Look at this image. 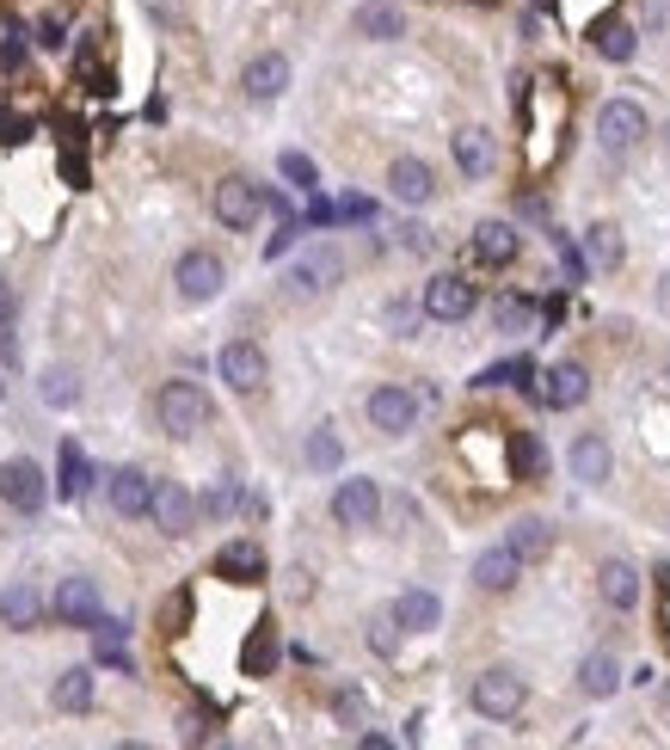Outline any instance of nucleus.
I'll return each mask as SVG.
<instances>
[{
	"instance_id": "obj_33",
	"label": "nucleus",
	"mask_w": 670,
	"mask_h": 750,
	"mask_svg": "<svg viewBox=\"0 0 670 750\" xmlns=\"http://www.w3.org/2000/svg\"><path fill=\"white\" fill-rule=\"evenodd\" d=\"M92 487V461L80 456V443H62V480H56V492L62 499H87Z\"/></svg>"
},
{
	"instance_id": "obj_47",
	"label": "nucleus",
	"mask_w": 670,
	"mask_h": 750,
	"mask_svg": "<svg viewBox=\"0 0 670 750\" xmlns=\"http://www.w3.org/2000/svg\"><path fill=\"white\" fill-rule=\"evenodd\" d=\"M400 240H407L412 252H424V247H431V228H419V222H412V228H400Z\"/></svg>"
},
{
	"instance_id": "obj_31",
	"label": "nucleus",
	"mask_w": 670,
	"mask_h": 750,
	"mask_svg": "<svg viewBox=\"0 0 670 750\" xmlns=\"http://www.w3.org/2000/svg\"><path fill=\"white\" fill-rule=\"evenodd\" d=\"M504 456H511V480H536L541 474V437L536 431H511V443H504Z\"/></svg>"
},
{
	"instance_id": "obj_23",
	"label": "nucleus",
	"mask_w": 670,
	"mask_h": 750,
	"mask_svg": "<svg viewBox=\"0 0 670 750\" xmlns=\"http://www.w3.org/2000/svg\"><path fill=\"white\" fill-rule=\"evenodd\" d=\"M572 480H579V487H603L609 480V443L597 431H584L579 443H572Z\"/></svg>"
},
{
	"instance_id": "obj_36",
	"label": "nucleus",
	"mask_w": 670,
	"mask_h": 750,
	"mask_svg": "<svg viewBox=\"0 0 670 750\" xmlns=\"http://www.w3.org/2000/svg\"><path fill=\"white\" fill-rule=\"evenodd\" d=\"M492 320H499V332H529L536 327V302H529V296H499Z\"/></svg>"
},
{
	"instance_id": "obj_44",
	"label": "nucleus",
	"mask_w": 670,
	"mask_h": 750,
	"mask_svg": "<svg viewBox=\"0 0 670 750\" xmlns=\"http://www.w3.org/2000/svg\"><path fill=\"white\" fill-rule=\"evenodd\" d=\"M553 252H560V264H566V283H579V277H584V259H579V247H572V240H566V234H553Z\"/></svg>"
},
{
	"instance_id": "obj_9",
	"label": "nucleus",
	"mask_w": 670,
	"mask_h": 750,
	"mask_svg": "<svg viewBox=\"0 0 670 750\" xmlns=\"http://www.w3.org/2000/svg\"><path fill=\"white\" fill-rule=\"evenodd\" d=\"M473 302H480L473 283H468V277H456V271H443V277L424 283V314H431V320H468Z\"/></svg>"
},
{
	"instance_id": "obj_3",
	"label": "nucleus",
	"mask_w": 670,
	"mask_h": 750,
	"mask_svg": "<svg viewBox=\"0 0 670 750\" xmlns=\"http://www.w3.org/2000/svg\"><path fill=\"white\" fill-rule=\"evenodd\" d=\"M523 677L504 671V664H492V671L473 677V713H487V720H511L517 708H523Z\"/></svg>"
},
{
	"instance_id": "obj_19",
	"label": "nucleus",
	"mask_w": 670,
	"mask_h": 750,
	"mask_svg": "<svg viewBox=\"0 0 670 750\" xmlns=\"http://www.w3.org/2000/svg\"><path fill=\"white\" fill-rule=\"evenodd\" d=\"M283 87H290V62H283V56H252L247 62V99H283Z\"/></svg>"
},
{
	"instance_id": "obj_11",
	"label": "nucleus",
	"mask_w": 670,
	"mask_h": 750,
	"mask_svg": "<svg viewBox=\"0 0 670 750\" xmlns=\"http://www.w3.org/2000/svg\"><path fill=\"white\" fill-rule=\"evenodd\" d=\"M198 511H203V504L191 499L179 480H160V487H154V511H148V517H154L167 536H191V529H198Z\"/></svg>"
},
{
	"instance_id": "obj_13",
	"label": "nucleus",
	"mask_w": 670,
	"mask_h": 750,
	"mask_svg": "<svg viewBox=\"0 0 670 750\" xmlns=\"http://www.w3.org/2000/svg\"><path fill=\"white\" fill-rule=\"evenodd\" d=\"M381 511V492L376 480H339V492H332V517H339L344 529H369Z\"/></svg>"
},
{
	"instance_id": "obj_42",
	"label": "nucleus",
	"mask_w": 670,
	"mask_h": 750,
	"mask_svg": "<svg viewBox=\"0 0 670 750\" xmlns=\"http://www.w3.org/2000/svg\"><path fill=\"white\" fill-rule=\"evenodd\" d=\"M43 400H50V407H68V400H74V376H68V369H50V376H43Z\"/></svg>"
},
{
	"instance_id": "obj_39",
	"label": "nucleus",
	"mask_w": 670,
	"mask_h": 750,
	"mask_svg": "<svg viewBox=\"0 0 670 750\" xmlns=\"http://www.w3.org/2000/svg\"><path fill=\"white\" fill-rule=\"evenodd\" d=\"M400 616H376L369 621V646H376V652H388V659H394V646H400Z\"/></svg>"
},
{
	"instance_id": "obj_15",
	"label": "nucleus",
	"mask_w": 670,
	"mask_h": 750,
	"mask_svg": "<svg viewBox=\"0 0 670 750\" xmlns=\"http://www.w3.org/2000/svg\"><path fill=\"white\" fill-rule=\"evenodd\" d=\"M523 553L511 548V541H499V548H487L480 553V560H473V584H480V591H511L517 579H523Z\"/></svg>"
},
{
	"instance_id": "obj_48",
	"label": "nucleus",
	"mask_w": 670,
	"mask_h": 750,
	"mask_svg": "<svg viewBox=\"0 0 670 750\" xmlns=\"http://www.w3.org/2000/svg\"><path fill=\"white\" fill-rule=\"evenodd\" d=\"M388 320H394V332H412V327H419V314H412L407 302H400V308H394V314H388Z\"/></svg>"
},
{
	"instance_id": "obj_45",
	"label": "nucleus",
	"mask_w": 670,
	"mask_h": 750,
	"mask_svg": "<svg viewBox=\"0 0 670 750\" xmlns=\"http://www.w3.org/2000/svg\"><path fill=\"white\" fill-rule=\"evenodd\" d=\"M332 713H339L344 726H357V720H363V696H357V689H339V701H332Z\"/></svg>"
},
{
	"instance_id": "obj_8",
	"label": "nucleus",
	"mask_w": 670,
	"mask_h": 750,
	"mask_svg": "<svg viewBox=\"0 0 670 750\" xmlns=\"http://www.w3.org/2000/svg\"><path fill=\"white\" fill-rule=\"evenodd\" d=\"M339 277H344V252L339 247H308L302 259L290 264V290L296 296H327Z\"/></svg>"
},
{
	"instance_id": "obj_38",
	"label": "nucleus",
	"mask_w": 670,
	"mask_h": 750,
	"mask_svg": "<svg viewBox=\"0 0 670 750\" xmlns=\"http://www.w3.org/2000/svg\"><path fill=\"white\" fill-rule=\"evenodd\" d=\"M277 167H283V179H290V184H302V191H314V184H320V167L302 154V148H290V154L277 160Z\"/></svg>"
},
{
	"instance_id": "obj_27",
	"label": "nucleus",
	"mask_w": 670,
	"mask_h": 750,
	"mask_svg": "<svg viewBox=\"0 0 670 750\" xmlns=\"http://www.w3.org/2000/svg\"><path fill=\"white\" fill-rule=\"evenodd\" d=\"M579 689H584V696H597V701L616 696V689H621V664H616V652H591V659L579 664Z\"/></svg>"
},
{
	"instance_id": "obj_34",
	"label": "nucleus",
	"mask_w": 670,
	"mask_h": 750,
	"mask_svg": "<svg viewBox=\"0 0 670 750\" xmlns=\"http://www.w3.org/2000/svg\"><path fill=\"white\" fill-rule=\"evenodd\" d=\"M56 708H62V713H87L92 708V671H62V677H56Z\"/></svg>"
},
{
	"instance_id": "obj_35",
	"label": "nucleus",
	"mask_w": 670,
	"mask_h": 750,
	"mask_svg": "<svg viewBox=\"0 0 670 750\" xmlns=\"http://www.w3.org/2000/svg\"><path fill=\"white\" fill-rule=\"evenodd\" d=\"M529 376H536L529 357H504V363L480 369V382H473V388H529Z\"/></svg>"
},
{
	"instance_id": "obj_37",
	"label": "nucleus",
	"mask_w": 670,
	"mask_h": 750,
	"mask_svg": "<svg viewBox=\"0 0 670 750\" xmlns=\"http://www.w3.org/2000/svg\"><path fill=\"white\" fill-rule=\"evenodd\" d=\"M339 461H344V449H339V437H332V431H314V437H308V468H320V474H332Z\"/></svg>"
},
{
	"instance_id": "obj_4",
	"label": "nucleus",
	"mask_w": 670,
	"mask_h": 750,
	"mask_svg": "<svg viewBox=\"0 0 670 750\" xmlns=\"http://www.w3.org/2000/svg\"><path fill=\"white\" fill-rule=\"evenodd\" d=\"M50 616L62 621V628H99V621H106V597H99L92 579H62L56 597H50Z\"/></svg>"
},
{
	"instance_id": "obj_20",
	"label": "nucleus",
	"mask_w": 670,
	"mask_h": 750,
	"mask_svg": "<svg viewBox=\"0 0 670 750\" xmlns=\"http://www.w3.org/2000/svg\"><path fill=\"white\" fill-rule=\"evenodd\" d=\"M394 616H400V628H412V633H431L437 621H443V603H437V591L412 584V591H400V597H394Z\"/></svg>"
},
{
	"instance_id": "obj_28",
	"label": "nucleus",
	"mask_w": 670,
	"mask_h": 750,
	"mask_svg": "<svg viewBox=\"0 0 670 750\" xmlns=\"http://www.w3.org/2000/svg\"><path fill=\"white\" fill-rule=\"evenodd\" d=\"M357 31H363V38H400V31H407V13H400L394 0H369L363 13H357Z\"/></svg>"
},
{
	"instance_id": "obj_43",
	"label": "nucleus",
	"mask_w": 670,
	"mask_h": 750,
	"mask_svg": "<svg viewBox=\"0 0 670 750\" xmlns=\"http://www.w3.org/2000/svg\"><path fill=\"white\" fill-rule=\"evenodd\" d=\"M0 62H7V68H19V62H26V31H19V26H7V31H0Z\"/></svg>"
},
{
	"instance_id": "obj_5",
	"label": "nucleus",
	"mask_w": 670,
	"mask_h": 750,
	"mask_svg": "<svg viewBox=\"0 0 670 750\" xmlns=\"http://www.w3.org/2000/svg\"><path fill=\"white\" fill-rule=\"evenodd\" d=\"M597 142H603V154H628V148L646 142V111L633 106V99H609L603 111H597Z\"/></svg>"
},
{
	"instance_id": "obj_40",
	"label": "nucleus",
	"mask_w": 670,
	"mask_h": 750,
	"mask_svg": "<svg viewBox=\"0 0 670 750\" xmlns=\"http://www.w3.org/2000/svg\"><path fill=\"white\" fill-rule=\"evenodd\" d=\"M234 499H240L234 480H216V487L203 492V517H228V511H234Z\"/></svg>"
},
{
	"instance_id": "obj_26",
	"label": "nucleus",
	"mask_w": 670,
	"mask_h": 750,
	"mask_svg": "<svg viewBox=\"0 0 670 750\" xmlns=\"http://www.w3.org/2000/svg\"><path fill=\"white\" fill-rule=\"evenodd\" d=\"M277 652H283V646H277V621L264 616L259 628H252L247 652H240V664H247V677H271V671H277Z\"/></svg>"
},
{
	"instance_id": "obj_10",
	"label": "nucleus",
	"mask_w": 670,
	"mask_h": 750,
	"mask_svg": "<svg viewBox=\"0 0 670 750\" xmlns=\"http://www.w3.org/2000/svg\"><path fill=\"white\" fill-rule=\"evenodd\" d=\"M412 419H419V400H412V388L388 382V388H376V394H369V424H376V431L400 437V431H412Z\"/></svg>"
},
{
	"instance_id": "obj_14",
	"label": "nucleus",
	"mask_w": 670,
	"mask_h": 750,
	"mask_svg": "<svg viewBox=\"0 0 670 750\" xmlns=\"http://www.w3.org/2000/svg\"><path fill=\"white\" fill-rule=\"evenodd\" d=\"M154 487H160V480H148L142 468H118V474L106 480L111 511H118V517H148V511H154Z\"/></svg>"
},
{
	"instance_id": "obj_18",
	"label": "nucleus",
	"mask_w": 670,
	"mask_h": 750,
	"mask_svg": "<svg viewBox=\"0 0 670 750\" xmlns=\"http://www.w3.org/2000/svg\"><path fill=\"white\" fill-rule=\"evenodd\" d=\"M388 191H394V198H400V203H431L437 179H431V167H424V160L400 154V160H394V167H388Z\"/></svg>"
},
{
	"instance_id": "obj_46",
	"label": "nucleus",
	"mask_w": 670,
	"mask_h": 750,
	"mask_svg": "<svg viewBox=\"0 0 670 750\" xmlns=\"http://www.w3.org/2000/svg\"><path fill=\"white\" fill-rule=\"evenodd\" d=\"M339 216H344V222H369V216H376V210H369L363 198H344V203H339Z\"/></svg>"
},
{
	"instance_id": "obj_16",
	"label": "nucleus",
	"mask_w": 670,
	"mask_h": 750,
	"mask_svg": "<svg viewBox=\"0 0 670 750\" xmlns=\"http://www.w3.org/2000/svg\"><path fill=\"white\" fill-rule=\"evenodd\" d=\"M541 400H548V407H579L584 394H591V376H584V363H553L548 376H541V388H536Z\"/></svg>"
},
{
	"instance_id": "obj_6",
	"label": "nucleus",
	"mask_w": 670,
	"mask_h": 750,
	"mask_svg": "<svg viewBox=\"0 0 670 750\" xmlns=\"http://www.w3.org/2000/svg\"><path fill=\"white\" fill-rule=\"evenodd\" d=\"M172 283H179L184 302H216V296H222V283H228V264L216 259V252L198 247V252H184V259H179Z\"/></svg>"
},
{
	"instance_id": "obj_41",
	"label": "nucleus",
	"mask_w": 670,
	"mask_h": 750,
	"mask_svg": "<svg viewBox=\"0 0 670 750\" xmlns=\"http://www.w3.org/2000/svg\"><path fill=\"white\" fill-rule=\"evenodd\" d=\"M296 234H302V222H296V216H283V222H277V234L264 240V259H283V252L296 247Z\"/></svg>"
},
{
	"instance_id": "obj_29",
	"label": "nucleus",
	"mask_w": 670,
	"mask_h": 750,
	"mask_svg": "<svg viewBox=\"0 0 670 750\" xmlns=\"http://www.w3.org/2000/svg\"><path fill=\"white\" fill-rule=\"evenodd\" d=\"M584 259H591L597 271H616V264H621V228L616 222L584 228Z\"/></svg>"
},
{
	"instance_id": "obj_22",
	"label": "nucleus",
	"mask_w": 670,
	"mask_h": 750,
	"mask_svg": "<svg viewBox=\"0 0 670 750\" xmlns=\"http://www.w3.org/2000/svg\"><path fill=\"white\" fill-rule=\"evenodd\" d=\"M517 247H523V240H517L511 222H480L473 228V259L480 264H511Z\"/></svg>"
},
{
	"instance_id": "obj_30",
	"label": "nucleus",
	"mask_w": 670,
	"mask_h": 750,
	"mask_svg": "<svg viewBox=\"0 0 670 750\" xmlns=\"http://www.w3.org/2000/svg\"><path fill=\"white\" fill-rule=\"evenodd\" d=\"M504 541H511V548L523 553V560H548V548H553V529L541 523V517H517V523H511V536H504Z\"/></svg>"
},
{
	"instance_id": "obj_2",
	"label": "nucleus",
	"mask_w": 670,
	"mask_h": 750,
	"mask_svg": "<svg viewBox=\"0 0 670 750\" xmlns=\"http://www.w3.org/2000/svg\"><path fill=\"white\" fill-rule=\"evenodd\" d=\"M0 499L13 504V511L38 517L43 504H50V480H43V468L31 456H13L7 468H0Z\"/></svg>"
},
{
	"instance_id": "obj_50",
	"label": "nucleus",
	"mask_w": 670,
	"mask_h": 750,
	"mask_svg": "<svg viewBox=\"0 0 670 750\" xmlns=\"http://www.w3.org/2000/svg\"><path fill=\"white\" fill-rule=\"evenodd\" d=\"M0 400H7V382H0Z\"/></svg>"
},
{
	"instance_id": "obj_49",
	"label": "nucleus",
	"mask_w": 670,
	"mask_h": 750,
	"mask_svg": "<svg viewBox=\"0 0 670 750\" xmlns=\"http://www.w3.org/2000/svg\"><path fill=\"white\" fill-rule=\"evenodd\" d=\"M658 302H664V308H670V277H664V290H658Z\"/></svg>"
},
{
	"instance_id": "obj_32",
	"label": "nucleus",
	"mask_w": 670,
	"mask_h": 750,
	"mask_svg": "<svg viewBox=\"0 0 670 750\" xmlns=\"http://www.w3.org/2000/svg\"><path fill=\"white\" fill-rule=\"evenodd\" d=\"M591 43H597V56H609V62H628L633 56V26H621V19H597L591 26Z\"/></svg>"
},
{
	"instance_id": "obj_1",
	"label": "nucleus",
	"mask_w": 670,
	"mask_h": 750,
	"mask_svg": "<svg viewBox=\"0 0 670 750\" xmlns=\"http://www.w3.org/2000/svg\"><path fill=\"white\" fill-rule=\"evenodd\" d=\"M154 419L167 437H198L203 424H210V394H203L198 382H167L154 394Z\"/></svg>"
},
{
	"instance_id": "obj_24",
	"label": "nucleus",
	"mask_w": 670,
	"mask_h": 750,
	"mask_svg": "<svg viewBox=\"0 0 670 750\" xmlns=\"http://www.w3.org/2000/svg\"><path fill=\"white\" fill-rule=\"evenodd\" d=\"M597 584H603V603L609 609H633V603H640V572H633L628 560H603Z\"/></svg>"
},
{
	"instance_id": "obj_25",
	"label": "nucleus",
	"mask_w": 670,
	"mask_h": 750,
	"mask_svg": "<svg viewBox=\"0 0 670 750\" xmlns=\"http://www.w3.org/2000/svg\"><path fill=\"white\" fill-rule=\"evenodd\" d=\"M43 616H50V603H43V597L31 591V584H13V591L0 597V621H7V628H19V633L38 628Z\"/></svg>"
},
{
	"instance_id": "obj_12",
	"label": "nucleus",
	"mask_w": 670,
	"mask_h": 750,
	"mask_svg": "<svg viewBox=\"0 0 670 750\" xmlns=\"http://www.w3.org/2000/svg\"><path fill=\"white\" fill-rule=\"evenodd\" d=\"M222 382L234 388V394H259L264 388V351L252 339L222 344Z\"/></svg>"
},
{
	"instance_id": "obj_21",
	"label": "nucleus",
	"mask_w": 670,
	"mask_h": 750,
	"mask_svg": "<svg viewBox=\"0 0 670 750\" xmlns=\"http://www.w3.org/2000/svg\"><path fill=\"white\" fill-rule=\"evenodd\" d=\"M456 167L468 172V179H487V172L499 167V142H492L487 130H461L456 136Z\"/></svg>"
},
{
	"instance_id": "obj_7",
	"label": "nucleus",
	"mask_w": 670,
	"mask_h": 750,
	"mask_svg": "<svg viewBox=\"0 0 670 750\" xmlns=\"http://www.w3.org/2000/svg\"><path fill=\"white\" fill-rule=\"evenodd\" d=\"M259 216H264V191L252 179H222V184H216V222H222V228L247 234Z\"/></svg>"
},
{
	"instance_id": "obj_17",
	"label": "nucleus",
	"mask_w": 670,
	"mask_h": 750,
	"mask_svg": "<svg viewBox=\"0 0 670 750\" xmlns=\"http://www.w3.org/2000/svg\"><path fill=\"white\" fill-rule=\"evenodd\" d=\"M216 579H228V584H259V579H264V548H259V541H228V548L216 553Z\"/></svg>"
}]
</instances>
